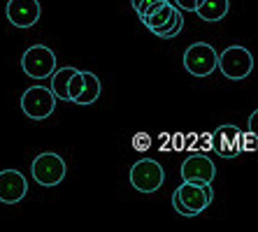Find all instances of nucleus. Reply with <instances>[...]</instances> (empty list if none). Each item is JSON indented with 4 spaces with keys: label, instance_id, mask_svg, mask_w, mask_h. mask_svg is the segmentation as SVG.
I'll use <instances>...</instances> for the list:
<instances>
[{
    "label": "nucleus",
    "instance_id": "nucleus-7",
    "mask_svg": "<svg viewBox=\"0 0 258 232\" xmlns=\"http://www.w3.org/2000/svg\"><path fill=\"white\" fill-rule=\"evenodd\" d=\"M216 65H219V54L214 51L212 44L196 42L184 54V67H186V72H191L193 77H210L216 70Z\"/></svg>",
    "mask_w": 258,
    "mask_h": 232
},
{
    "label": "nucleus",
    "instance_id": "nucleus-10",
    "mask_svg": "<svg viewBox=\"0 0 258 232\" xmlns=\"http://www.w3.org/2000/svg\"><path fill=\"white\" fill-rule=\"evenodd\" d=\"M216 174L214 163L203 153H193L181 163V179L184 181H196V184H212Z\"/></svg>",
    "mask_w": 258,
    "mask_h": 232
},
{
    "label": "nucleus",
    "instance_id": "nucleus-20",
    "mask_svg": "<svg viewBox=\"0 0 258 232\" xmlns=\"http://www.w3.org/2000/svg\"><path fill=\"white\" fill-rule=\"evenodd\" d=\"M198 3H200V0H174V5L179 7L181 12H196Z\"/></svg>",
    "mask_w": 258,
    "mask_h": 232
},
{
    "label": "nucleus",
    "instance_id": "nucleus-8",
    "mask_svg": "<svg viewBox=\"0 0 258 232\" xmlns=\"http://www.w3.org/2000/svg\"><path fill=\"white\" fill-rule=\"evenodd\" d=\"M212 149L221 158H237L242 153V132L235 125H219L212 132Z\"/></svg>",
    "mask_w": 258,
    "mask_h": 232
},
{
    "label": "nucleus",
    "instance_id": "nucleus-21",
    "mask_svg": "<svg viewBox=\"0 0 258 232\" xmlns=\"http://www.w3.org/2000/svg\"><path fill=\"white\" fill-rule=\"evenodd\" d=\"M135 149H147V146H149V139H147V135H144V132H140L138 137H135Z\"/></svg>",
    "mask_w": 258,
    "mask_h": 232
},
{
    "label": "nucleus",
    "instance_id": "nucleus-15",
    "mask_svg": "<svg viewBox=\"0 0 258 232\" xmlns=\"http://www.w3.org/2000/svg\"><path fill=\"white\" fill-rule=\"evenodd\" d=\"M100 98V79L93 72H84V89L77 96V105H93Z\"/></svg>",
    "mask_w": 258,
    "mask_h": 232
},
{
    "label": "nucleus",
    "instance_id": "nucleus-17",
    "mask_svg": "<svg viewBox=\"0 0 258 232\" xmlns=\"http://www.w3.org/2000/svg\"><path fill=\"white\" fill-rule=\"evenodd\" d=\"M165 0H131V5L135 7V12L140 14V17H144V14L154 12L158 5H163Z\"/></svg>",
    "mask_w": 258,
    "mask_h": 232
},
{
    "label": "nucleus",
    "instance_id": "nucleus-18",
    "mask_svg": "<svg viewBox=\"0 0 258 232\" xmlns=\"http://www.w3.org/2000/svg\"><path fill=\"white\" fill-rule=\"evenodd\" d=\"M82 89H84V72H75V74H72V79H70V100L75 102L77 100V96L79 93H82Z\"/></svg>",
    "mask_w": 258,
    "mask_h": 232
},
{
    "label": "nucleus",
    "instance_id": "nucleus-16",
    "mask_svg": "<svg viewBox=\"0 0 258 232\" xmlns=\"http://www.w3.org/2000/svg\"><path fill=\"white\" fill-rule=\"evenodd\" d=\"M181 28H184V17H181V10L177 7V14H174V19L170 21L165 28H161V30H156L154 35H158V37H163V40H172V37H177L181 33Z\"/></svg>",
    "mask_w": 258,
    "mask_h": 232
},
{
    "label": "nucleus",
    "instance_id": "nucleus-2",
    "mask_svg": "<svg viewBox=\"0 0 258 232\" xmlns=\"http://www.w3.org/2000/svg\"><path fill=\"white\" fill-rule=\"evenodd\" d=\"M219 70L226 79H233V82H240L246 79L253 70V56L249 49L240 47V44H233V47L223 49V54H219Z\"/></svg>",
    "mask_w": 258,
    "mask_h": 232
},
{
    "label": "nucleus",
    "instance_id": "nucleus-9",
    "mask_svg": "<svg viewBox=\"0 0 258 232\" xmlns=\"http://www.w3.org/2000/svg\"><path fill=\"white\" fill-rule=\"evenodd\" d=\"M42 7L37 0H10L7 3V19L17 28H30L37 24Z\"/></svg>",
    "mask_w": 258,
    "mask_h": 232
},
{
    "label": "nucleus",
    "instance_id": "nucleus-22",
    "mask_svg": "<svg viewBox=\"0 0 258 232\" xmlns=\"http://www.w3.org/2000/svg\"><path fill=\"white\" fill-rule=\"evenodd\" d=\"M249 130L258 135V109L251 114V116H249Z\"/></svg>",
    "mask_w": 258,
    "mask_h": 232
},
{
    "label": "nucleus",
    "instance_id": "nucleus-12",
    "mask_svg": "<svg viewBox=\"0 0 258 232\" xmlns=\"http://www.w3.org/2000/svg\"><path fill=\"white\" fill-rule=\"evenodd\" d=\"M174 14H177V5H170L168 0H165L163 5H158L156 10H154V12L144 14V17H140V19H142V24L147 26L151 33H156V30L165 28V26L172 21Z\"/></svg>",
    "mask_w": 258,
    "mask_h": 232
},
{
    "label": "nucleus",
    "instance_id": "nucleus-13",
    "mask_svg": "<svg viewBox=\"0 0 258 232\" xmlns=\"http://www.w3.org/2000/svg\"><path fill=\"white\" fill-rule=\"evenodd\" d=\"M228 0H200L198 7H196V14L205 24H216L228 14Z\"/></svg>",
    "mask_w": 258,
    "mask_h": 232
},
{
    "label": "nucleus",
    "instance_id": "nucleus-14",
    "mask_svg": "<svg viewBox=\"0 0 258 232\" xmlns=\"http://www.w3.org/2000/svg\"><path fill=\"white\" fill-rule=\"evenodd\" d=\"M75 67H60V70H56L54 74H51V91H54V96L58 98V100H70V79L72 74H75Z\"/></svg>",
    "mask_w": 258,
    "mask_h": 232
},
{
    "label": "nucleus",
    "instance_id": "nucleus-11",
    "mask_svg": "<svg viewBox=\"0 0 258 232\" xmlns=\"http://www.w3.org/2000/svg\"><path fill=\"white\" fill-rule=\"evenodd\" d=\"M28 193V181L19 170H3L0 172V202L17 204Z\"/></svg>",
    "mask_w": 258,
    "mask_h": 232
},
{
    "label": "nucleus",
    "instance_id": "nucleus-3",
    "mask_svg": "<svg viewBox=\"0 0 258 232\" xmlns=\"http://www.w3.org/2000/svg\"><path fill=\"white\" fill-rule=\"evenodd\" d=\"M30 174L40 186H47V188L58 186L66 179V161L54 151L40 153L30 165Z\"/></svg>",
    "mask_w": 258,
    "mask_h": 232
},
{
    "label": "nucleus",
    "instance_id": "nucleus-5",
    "mask_svg": "<svg viewBox=\"0 0 258 232\" xmlns=\"http://www.w3.org/2000/svg\"><path fill=\"white\" fill-rule=\"evenodd\" d=\"M21 109L33 121H42L47 116H51L56 109L54 91L44 89V86H30L24 96H21Z\"/></svg>",
    "mask_w": 258,
    "mask_h": 232
},
{
    "label": "nucleus",
    "instance_id": "nucleus-6",
    "mask_svg": "<svg viewBox=\"0 0 258 232\" xmlns=\"http://www.w3.org/2000/svg\"><path fill=\"white\" fill-rule=\"evenodd\" d=\"M165 181V172L158 161L142 158L131 167V184L140 193H156Z\"/></svg>",
    "mask_w": 258,
    "mask_h": 232
},
{
    "label": "nucleus",
    "instance_id": "nucleus-19",
    "mask_svg": "<svg viewBox=\"0 0 258 232\" xmlns=\"http://www.w3.org/2000/svg\"><path fill=\"white\" fill-rule=\"evenodd\" d=\"M242 151H258V135L256 132H246L242 135Z\"/></svg>",
    "mask_w": 258,
    "mask_h": 232
},
{
    "label": "nucleus",
    "instance_id": "nucleus-4",
    "mask_svg": "<svg viewBox=\"0 0 258 232\" xmlns=\"http://www.w3.org/2000/svg\"><path fill=\"white\" fill-rule=\"evenodd\" d=\"M21 70L33 79H47L56 70V54L44 44H33L21 58Z\"/></svg>",
    "mask_w": 258,
    "mask_h": 232
},
{
    "label": "nucleus",
    "instance_id": "nucleus-1",
    "mask_svg": "<svg viewBox=\"0 0 258 232\" xmlns=\"http://www.w3.org/2000/svg\"><path fill=\"white\" fill-rule=\"evenodd\" d=\"M212 200H214L212 184L184 181V184L174 191L172 207L177 209V214H181V216H198L200 211H205V209L210 207Z\"/></svg>",
    "mask_w": 258,
    "mask_h": 232
}]
</instances>
